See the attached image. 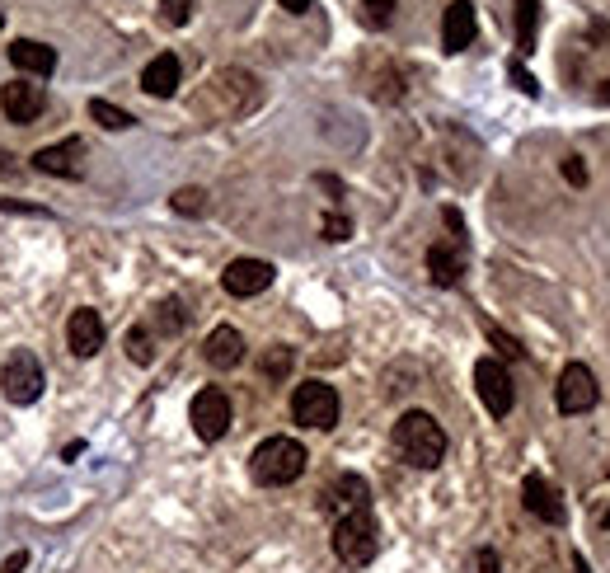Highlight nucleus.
<instances>
[{
    "mask_svg": "<svg viewBox=\"0 0 610 573\" xmlns=\"http://www.w3.org/2000/svg\"><path fill=\"white\" fill-rule=\"evenodd\" d=\"M606 527H610V512H606Z\"/></svg>",
    "mask_w": 610,
    "mask_h": 573,
    "instance_id": "58836bf2",
    "label": "nucleus"
},
{
    "mask_svg": "<svg viewBox=\"0 0 610 573\" xmlns=\"http://www.w3.org/2000/svg\"><path fill=\"white\" fill-rule=\"evenodd\" d=\"M474 43V5L470 0H451L442 15V47L446 52H465Z\"/></svg>",
    "mask_w": 610,
    "mask_h": 573,
    "instance_id": "f3484780",
    "label": "nucleus"
},
{
    "mask_svg": "<svg viewBox=\"0 0 610 573\" xmlns=\"http://www.w3.org/2000/svg\"><path fill=\"white\" fill-rule=\"evenodd\" d=\"M66 343H71L76 357L99 353V348H104V320H99V310H90V306L71 310V320H66Z\"/></svg>",
    "mask_w": 610,
    "mask_h": 573,
    "instance_id": "4468645a",
    "label": "nucleus"
},
{
    "mask_svg": "<svg viewBox=\"0 0 610 573\" xmlns=\"http://www.w3.org/2000/svg\"><path fill=\"white\" fill-rule=\"evenodd\" d=\"M601 99H606V104H610V80H606V85H601Z\"/></svg>",
    "mask_w": 610,
    "mask_h": 573,
    "instance_id": "e433bc0d",
    "label": "nucleus"
},
{
    "mask_svg": "<svg viewBox=\"0 0 610 573\" xmlns=\"http://www.w3.org/2000/svg\"><path fill=\"white\" fill-rule=\"evenodd\" d=\"M174 212L202 217V212H207V193H202V188H179V193H174Z\"/></svg>",
    "mask_w": 610,
    "mask_h": 573,
    "instance_id": "393cba45",
    "label": "nucleus"
},
{
    "mask_svg": "<svg viewBox=\"0 0 610 573\" xmlns=\"http://www.w3.org/2000/svg\"><path fill=\"white\" fill-rule=\"evenodd\" d=\"M207 85H212L207 94L216 99V113H226V118H235V113L259 104V80L249 76V71H216Z\"/></svg>",
    "mask_w": 610,
    "mask_h": 573,
    "instance_id": "0eeeda50",
    "label": "nucleus"
},
{
    "mask_svg": "<svg viewBox=\"0 0 610 573\" xmlns=\"http://www.w3.org/2000/svg\"><path fill=\"white\" fill-rule=\"evenodd\" d=\"M601 400V386H596L592 367H582V362H568L564 376H559V386H554V404H559V414H587L592 404Z\"/></svg>",
    "mask_w": 610,
    "mask_h": 573,
    "instance_id": "423d86ee",
    "label": "nucleus"
},
{
    "mask_svg": "<svg viewBox=\"0 0 610 573\" xmlns=\"http://www.w3.org/2000/svg\"><path fill=\"white\" fill-rule=\"evenodd\" d=\"M90 118L99 127H108V132H122V127H132L137 118L127 109H118V104H108V99H90Z\"/></svg>",
    "mask_w": 610,
    "mask_h": 573,
    "instance_id": "4be33fe9",
    "label": "nucleus"
},
{
    "mask_svg": "<svg viewBox=\"0 0 610 573\" xmlns=\"http://www.w3.org/2000/svg\"><path fill=\"white\" fill-rule=\"evenodd\" d=\"M395 451L413 470H437L446 461V433L442 423L423 414V409H409L404 419L395 423Z\"/></svg>",
    "mask_w": 610,
    "mask_h": 573,
    "instance_id": "f257e3e1",
    "label": "nucleus"
},
{
    "mask_svg": "<svg viewBox=\"0 0 610 573\" xmlns=\"http://www.w3.org/2000/svg\"><path fill=\"white\" fill-rule=\"evenodd\" d=\"M0 29H5V15H0Z\"/></svg>",
    "mask_w": 610,
    "mask_h": 573,
    "instance_id": "4c0bfd02",
    "label": "nucleus"
},
{
    "mask_svg": "<svg viewBox=\"0 0 610 573\" xmlns=\"http://www.w3.org/2000/svg\"><path fill=\"white\" fill-rule=\"evenodd\" d=\"M249 475H254V484H268V489L301 480L305 475V447L301 442H291V437H268V442H259L254 456H249Z\"/></svg>",
    "mask_w": 610,
    "mask_h": 573,
    "instance_id": "f03ea898",
    "label": "nucleus"
},
{
    "mask_svg": "<svg viewBox=\"0 0 610 573\" xmlns=\"http://www.w3.org/2000/svg\"><path fill=\"white\" fill-rule=\"evenodd\" d=\"M183 320H188V315H183V301H165V306H160V325H165L169 334L183 329Z\"/></svg>",
    "mask_w": 610,
    "mask_h": 573,
    "instance_id": "c756f323",
    "label": "nucleus"
},
{
    "mask_svg": "<svg viewBox=\"0 0 610 573\" xmlns=\"http://www.w3.org/2000/svg\"><path fill=\"white\" fill-rule=\"evenodd\" d=\"M381 550V531H376V517L371 508H357V512H343L334 522V555L348 564V569H366L371 559Z\"/></svg>",
    "mask_w": 610,
    "mask_h": 573,
    "instance_id": "7ed1b4c3",
    "label": "nucleus"
},
{
    "mask_svg": "<svg viewBox=\"0 0 610 573\" xmlns=\"http://www.w3.org/2000/svg\"><path fill=\"white\" fill-rule=\"evenodd\" d=\"M512 80H517V85H521V94H531V99H535V94H540V85H535V80L526 76L521 66H512Z\"/></svg>",
    "mask_w": 610,
    "mask_h": 573,
    "instance_id": "473e14b6",
    "label": "nucleus"
},
{
    "mask_svg": "<svg viewBox=\"0 0 610 573\" xmlns=\"http://www.w3.org/2000/svg\"><path fill=\"white\" fill-rule=\"evenodd\" d=\"M193 5H198V0H160V19H165V24H188V19H193Z\"/></svg>",
    "mask_w": 610,
    "mask_h": 573,
    "instance_id": "a878e982",
    "label": "nucleus"
},
{
    "mask_svg": "<svg viewBox=\"0 0 610 573\" xmlns=\"http://www.w3.org/2000/svg\"><path fill=\"white\" fill-rule=\"evenodd\" d=\"M179 76H183L179 57H174V52H160V57H151L146 71H141V90L151 94V99H169V94L179 90Z\"/></svg>",
    "mask_w": 610,
    "mask_h": 573,
    "instance_id": "6ab92c4d",
    "label": "nucleus"
},
{
    "mask_svg": "<svg viewBox=\"0 0 610 573\" xmlns=\"http://www.w3.org/2000/svg\"><path fill=\"white\" fill-rule=\"evenodd\" d=\"M291 419L301 423V428L329 433L338 423V390L329 381H301L296 395H291Z\"/></svg>",
    "mask_w": 610,
    "mask_h": 573,
    "instance_id": "20e7f679",
    "label": "nucleus"
},
{
    "mask_svg": "<svg viewBox=\"0 0 610 573\" xmlns=\"http://www.w3.org/2000/svg\"><path fill=\"white\" fill-rule=\"evenodd\" d=\"M15 160H10V155H5V151H0V179H15Z\"/></svg>",
    "mask_w": 610,
    "mask_h": 573,
    "instance_id": "f704fd0d",
    "label": "nucleus"
},
{
    "mask_svg": "<svg viewBox=\"0 0 610 573\" xmlns=\"http://www.w3.org/2000/svg\"><path fill=\"white\" fill-rule=\"evenodd\" d=\"M10 66L24 71V76H52L57 71V52L47 43H38V38H15L10 43Z\"/></svg>",
    "mask_w": 610,
    "mask_h": 573,
    "instance_id": "dca6fc26",
    "label": "nucleus"
},
{
    "mask_svg": "<svg viewBox=\"0 0 610 573\" xmlns=\"http://www.w3.org/2000/svg\"><path fill=\"white\" fill-rule=\"evenodd\" d=\"M564 179H568V184H573V188H582V184H587V165H582L578 155H568V160H564Z\"/></svg>",
    "mask_w": 610,
    "mask_h": 573,
    "instance_id": "7c9ffc66",
    "label": "nucleus"
},
{
    "mask_svg": "<svg viewBox=\"0 0 610 573\" xmlns=\"http://www.w3.org/2000/svg\"><path fill=\"white\" fill-rule=\"evenodd\" d=\"M127 353H132V362H141V367H146V362H155V343H151V329H132V334H127Z\"/></svg>",
    "mask_w": 610,
    "mask_h": 573,
    "instance_id": "b1692460",
    "label": "nucleus"
},
{
    "mask_svg": "<svg viewBox=\"0 0 610 573\" xmlns=\"http://www.w3.org/2000/svg\"><path fill=\"white\" fill-rule=\"evenodd\" d=\"M43 367H38V357L33 353H15L5 362V372H0V390H5V400L10 404H33L43 395Z\"/></svg>",
    "mask_w": 610,
    "mask_h": 573,
    "instance_id": "1a4fd4ad",
    "label": "nucleus"
},
{
    "mask_svg": "<svg viewBox=\"0 0 610 573\" xmlns=\"http://www.w3.org/2000/svg\"><path fill=\"white\" fill-rule=\"evenodd\" d=\"M273 273L277 268L268 264V259H235V264L221 273V287H226L230 296H259L273 287Z\"/></svg>",
    "mask_w": 610,
    "mask_h": 573,
    "instance_id": "f8f14e48",
    "label": "nucleus"
},
{
    "mask_svg": "<svg viewBox=\"0 0 610 573\" xmlns=\"http://www.w3.org/2000/svg\"><path fill=\"white\" fill-rule=\"evenodd\" d=\"M188 419H193V433L202 437V442H221L230 428V395L226 390H198L193 395V409H188Z\"/></svg>",
    "mask_w": 610,
    "mask_h": 573,
    "instance_id": "6e6552de",
    "label": "nucleus"
},
{
    "mask_svg": "<svg viewBox=\"0 0 610 573\" xmlns=\"http://www.w3.org/2000/svg\"><path fill=\"white\" fill-rule=\"evenodd\" d=\"M291 372V348H273L263 357V376H287Z\"/></svg>",
    "mask_w": 610,
    "mask_h": 573,
    "instance_id": "bb28decb",
    "label": "nucleus"
},
{
    "mask_svg": "<svg viewBox=\"0 0 610 573\" xmlns=\"http://www.w3.org/2000/svg\"><path fill=\"white\" fill-rule=\"evenodd\" d=\"M348 235H352V221L343 217V212L324 217V240H348Z\"/></svg>",
    "mask_w": 610,
    "mask_h": 573,
    "instance_id": "c85d7f7f",
    "label": "nucleus"
},
{
    "mask_svg": "<svg viewBox=\"0 0 610 573\" xmlns=\"http://www.w3.org/2000/svg\"><path fill=\"white\" fill-rule=\"evenodd\" d=\"M0 109H5V118L10 123H38L47 109V90L43 85H33V80H15V85H5L0 90Z\"/></svg>",
    "mask_w": 610,
    "mask_h": 573,
    "instance_id": "9d476101",
    "label": "nucleus"
},
{
    "mask_svg": "<svg viewBox=\"0 0 610 573\" xmlns=\"http://www.w3.org/2000/svg\"><path fill=\"white\" fill-rule=\"evenodd\" d=\"M282 10H291V15H305V10H310V0H282Z\"/></svg>",
    "mask_w": 610,
    "mask_h": 573,
    "instance_id": "c9c22d12",
    "label": "nucleus"
},
{
    "mask_svg": "<svg viewBox=\"0 0 610 573\" xmlns=\"http://www.w3.org/2000/svg\"><path fill=\"white\" fill-rule=\"evenodd\" d=\"M474 390H479V400L493 419H507L512 414V404H517V390H512V376L498 357H479L474 362Z\"/></svg>",
    "mask_w": 610,
    "mask_h": 573,
    "instance_id": "39448f33",
    "label": "nucleus"
},
{
    "mask_svg": "<svg viewBox=\"0 0 610 573\" xmlns=\"http://www.w3.org/2000/svg\"><path fill=\"white\" fill-rule=\"evenodd\" d=\"M521 503H526L531 517H540L549 527L564 522V498H559V489H554L545 475H526V480H521Z\"/></svg>",
    "mask_w": 610,
    "mask_h": 573,
    "instance_id": "ddd939ff",
    "label": "nucleus"
},
{
    "mask_svg": "<svg viewBox=\"0 0 610 573\" xmlns=\"http://www.w3.org/2000/svg\"><path fill=\"white\" fill-rule=\"evenodd\" d=\"M24 564H29V555L19 550V555H10V559H5V573H19V569H24Z\"/></svg>",
    "mask_w": 610,
    "mask_h": 573,
    "instance_id": "72a5a7b5",
    "label": "nucleus"
},
{
    "mask_svg": "<svg viewBox=\"0 0 610 573\" xmlns=\"http://www.w3.org/2000/svg\"><path fill=\"white\" fill-rule=\"evenodd\" d=\"M395 15V0H362V24L366 29H385Z\"/></svg>",
    "mask_w": 610,
    "mask_h": 573,
    "instance_id": "5701e85b",
    "label": "nucleus"
},
{
    "mask_svg": "<svg viewBox=\"0 0 610 573\" xmlns=\"http://www.w3.org/2000/svg\"><path fill=\"white\" fill-rule=\"evenodd\" d=\"M85 141L80 137H66L57 146H43V151L33 155V170L38 174H57V179H80L85 174Z\"/></svg>",
    "mask_w": 610,
    "mask_h": 573,
    "instance_id": "9b49d317",
    "label": "nucleus"
},
{
    "mask_svg": "<svg viewBox=\"0 0 610 573\" xmlns=\"http://www.w3.org/2000/svg\"><path fill=\"white\" fill-rule=\"evenodd\" d=\"M427 273L437 287H456L460 273H465V245L460 240H437L427 249Z\"/></svg>",
    "mask_w": 610,
    "mask_h": 573,
    "instance_id": "2eb2a0df",
    "label": "nucleus"
},
{
    "mask_svg": "<svg viewBox=\"0 0 610 573\" xmlns=\"http://www.w3.org/2000/svg\"><path fill=\"white\" fill-rule=\"evenodd\" d=\"M366 503H371V489H366V480H357V475H338V480L324 489V508H334L338 517L366 508Z\"/></svg>",
    "mask_w": 610,
    "mask_h": 573,
    "instance_id": "aec40b11",
    "label": "nucleus"
},
{
    "mask_svg": "<svg viewBox=\"0 0 610 573\" xmlns=\"http://www.w3.org/2000/svg\"><path fill=\"white\" fill-rule=\"evenodd\" d=\"M474 573H503V564H498L493 550H479V555H474Z\"/></svg>",
    "mask_w": 610,
    "mask_h": 573,
    "instance_id": "2f4dec72",
    "label": "nucleus"
},
{
    "mask_svg": "<svg viewBox=\"0 0 610 573\" xmlns=\"http://www.w3.org/2000/svg\"><path fill=\"white\" fill-rule=\"evenodd\" d=\"M488 339H493V348H498L503 357H521V343L512 339V334H503L498 325H488Z\"/></svg>",
    "mask_w": 610,
    "mask_h": 573,
    "instance_id": "cd10ccee",
    "label": "nucleus"
},
{
    "mask_svg": "<svg viewBox=\"0 0 610 573\" xmlns=\"http://www.w3.org/2000/svg\"><path fill=\"white\" fill-rule=\"evenodd\" d=\"M535 24H540V0H517V47L535 52Z\"/></svg>",
    "mask_w": 610,
    "mask_h": 573,
    "instance_id": "412c9836",
    "label": "nucleus"
},
{
    "mask_svg": "<svg viewBox=\"0 0 610 573\" xmlns=\"http://www.w3.org/2000/svg\"><path fill=\"white\" fill-rule=\"evenodd\" d=\"M202 353H207V362H212L216 372H230V367H240V362H244V339H240V329L216 325L212 334H207V343H202Z\"/></svg>",
    "mask_w": 610,
    "mask_h": 573,
    "instance_id": "a211bd4d",
    "label": "nucleus"
}]
</instances>
